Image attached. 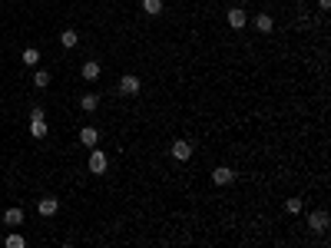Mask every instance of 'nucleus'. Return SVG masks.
I'll return each instance as SVG.
<instances>
[{"mask_svg":"<svg viewBox=\"0 0 331 248\" xmlns=\"http://www.w3.org/2000/svg\"><path fill=\"white\" fill-rule=\"evenodd\" d=\"M30 136L33 139H43L47 136V119H30Z\"/></svg>","mask_w":331,"mask_h":248,"instance_id":"14","label":"nucleus"},{"mask_svg":"<svg viewBox=\"0 0 331 248\" xmlns=\"http://www.w3.org/2000/svg\"><path fill=\"white\" fill-rule=\"evenodd\" d=\"M318 7H321V10H328V7H331V0H318Z\"/></svg>","mask_w":331,"mask_h":248,"instance_id":"21","label":"nucleus"},{"mask_svg":"<svg viewBox=\"0 0 331 248\" xmlns=\"http://www.w3.org/2000/svg\"><path fill=\"white\" fill-rule=\"evenodd\" d=\"M43 116H47V112L40 109V106H33V109H30V119H43Z\"/></svg>","mask_w":331,"mask_h":248,"instance_id":"20","label":"nucleus"},{"mask_svg":"<svg viewBox=\"0 0 331 248\" xmlns=\"http://www.w3.org/2000/svg\"><path fill=\"white\" fill-rule=\"evenodd\" d=\"M143 10L149 17H156V13H163V0H143Z\"/></svg>","mask_w":331,"mask_h":248,"instance_id":"16","label":"nucleus"},{"mask_svg":"<svg viewBox=\"0 0 331 248\" xmlns=\"http://www.w3.org/2000/svg\"><path fill=\"white\" fill-rule=\"evenodd\" d=\"M20 60H24V66H37V63H40V50L37 47H27Z\"/></svg>","mask_w":331,"mask_h":248,"instance_id":"13","label":"nucleus"},{"mask_svg":"<svg viewBox=\"0 0 331 248\" xmlns=\"http://www.w3.org/2000/svg\"><path fill=\"white\" fill-rule=\"evenodd\" d=\"M225 20H229V27H232V30H242V27L249 24V17H245V10H238V7H232V10L225 13Z\"/></svg>","mask_w":331,"mask_h":248,"instance_id":"6","label":"nucleus"},{"mask_svg":"<svg viewBox=\"0 0 331 248\" xmlns=\"http://www.w3.org/2000/svg\"><path fill=\"white\" fill-rule=\"evenodd\" d=\"M4 225L20 229V225H24V209H17V205H13V209H7V212H4Z\"/></svg>","mask_w":331,"mask_h":248,"instance_id":"7","label":"nucleus"},{"mask_svg":"<svg viewBox=\"0 0 331 248\" xmlns=\"http://www.w3.org/2000/svg\"><path fill=\"white\" fill-rule=\"evenodd\" d=\"M285 209L292 212V215H298V212H301V198H288V202H285Z\"/></svg>","mask_w":331,"mask_h":248,"instance_id":"19","label":"nucleus"},{"mask_svg":"<svg viewBox=\"0 0 331 248\" xmlns=\"http://www.w3.org/2000/svg\"><path fill=\"white\" fill-rule=\"evenodd\" d=\"M80 143L86 146V149H96V143H100V132H96L93 126H83V129H80Z\"/></svg>","mask_w":331,"mask_h":248,"instance_id":"8","label":"nucleus"},{"mask_svg":"<svg viewBox=\"0 0 331 248\" xmlns=\"http://www.w3.org/2000/svg\"><path fill=\"white\" fill-rule=\"evenodd\" d=\"M232 179H235V169H229V166H215L212 169V182L215 186H229Z\"/></svg>","mask_w":331,"mask_h":248,"instance_id":"5","label":"nucleus"},{"mask_svg":"<svg viewBox=\"0 0 331 248\" xmlns=\"http://www.w3.org/2000/svg\"><path fill=\"white\" fill-rule=\"evenodd\" d=\"M139 86H143V83H139V76H133V73H126L123 80H119V93L123 96H136Z\"/></svg>","mask_w":331,"mask_h":248,"instance_id":"1","label":"nucleus"},{"mask_svg":"<svg viewBox=\"0 0 331 248\" xmlns=\"http://www.w3.org/2000/svg\"><path fill=\"white\" fill-rule=\"evenodd\" d=\"M172 159H179V162H186V159H192V143H186V139H175L172 143Z\"/></svg>","mask_w":331,"mask_h":248,"instance_id":"2","label":"nucleus"},{"mask_svg":"<svg viewBox=\"0 0 331 248\" xmlns=\"http://www.w3.org/2000/svg\"><path fill=\"white\" fill-rule=\"evenodd\" d=\"M33 86H50V70H37V76H33Z\"/></svg>","mask_w":331,"mask_h":248,"instance_id":"17","label":"nucleus"},{"mask_svg":"<svg viewBox=\"0 0 331 248\" xmlns=\"http://www.w3.org/2000/svg\"><path fill=\"white\" fill-rule=\"evenodd\" d=\"M80 109L83 112H96V109H100V96H96V93H86V96L80 99Z\"/></svg>","mask_w":331,"mask_h":248,"instance_id":"11","label":"nucleus"},{"mask_svg":"<svg viewBox=\"0 0 331 248\" xmlns=\"http://www.w3.org/2000/svg\"><path fill=\"white\" fill-rule=\"evenodd\" d=\"M255 30L258 33H272V30H275V20H272L269 13H258V17H255Z\"/></svg>","mask_w":331,"mask_h":248,"instance_id":"9","label":"nucleus"},{"mask_svg":"<svg viewBox=\"0 0 331 248\" xmlns=\"http://www.w3.org/2000/svg\"><path fill=\"white\" fill-rule=\"evenodd\" d=\"M37 212H40L43 218H53L56 212H60V202H56L53 195H47V198H40V202H37Z\"/></svg>","mask_w":331,"mask_h":248,"instance_id":"3","label":"nucleus"},{"mask_svg":"<svg viewBox=\"0 0 331 248\" xmlns=\"http://www.w3.org/2000/svg\"><path fill=\"white\" fill-rule=\"evenodd\" d=\"M83 80H100V63H96V60L83 63Z\"/></svg>","mask_w":331,"mask_h":248,"instance_id":"12","label":"nucleus"},{"mask_svg":"<svg viewBox=\"0 0 331 248\" xmlns=\"http://www.w3.org/2000/svg\"><path fill=\"white\" fill-rule=\"evenodd\" d=\"M90 172H93V175H103V172H106V152H100V149H93V152H90Z\"/></svg>","mask_w":331,"mask_h":248,"instance_id":"4","label":"nucleus"},{"mask_svg":"<svg viewBox=\"0 0 331 248\" xmlns=\"http://www.w3.org/2000/svg\"><path fill=\"white\" fill-rule=\"evenodd\" d=\"M60 43H63V47H67V50H73L76 43H80V37H76V33H73V30H63V33H60Z\"/></svg>","mask_w":331,"mask_h":248,"instance_id":"15","label":"nucleus"},{"mask_svg":"<svg viewBox=\"0 0 331 248\" xmlns=\"http://www.w3.org/2000/svg\"><path fill=\"white\" fill-rule=\"evenodd\" d=\"M308 222H312V229H315V232H325V229H328V212H325V209H318L312 218H308Z\"/></svg>","mask_w":331,"mask_h":248,"instance_id":"10","label":"nucleus"},{"mask_svg":"<svg viewBox=\"0 0 331 248\" xmlns=\"http://www.w3.org/2000/svg\"><path fill=\"white\" fill-rule=\"evenodd\" d=\"M27 242H24V235H17V232H13V235H7V248H24Z\"/></svg>","mask_w":331,"mask_h":248,"instance_id":"18","label":"nucleus"}]
</instances>
